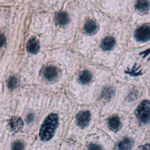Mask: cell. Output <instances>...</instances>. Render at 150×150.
I'll list each match as a JSON object with an SVG mask.
<instances>
[{"label": "cell", "mask_w": 150, "mask_h": 150, "mask_svg": "<svg viewBox=\"0 0 150 150\" xmlns=\"http://www.w3.org/2000/svg\"><path fill=\"white\" fill-rule=\"evenodd\" d=\"M33 118H34V117H33V115H28L27 116V119H26V121L28 122H32V121L33 120Z\"/></svg>", "instance_id": "cell-22"}, {"label": "cell", "mask_w": 150, "mask_h": 150, "mask_svg": "<svg viewBox=\"0 0 150 150\" xmlns=\"http://www.w3.org/2000/svg\"><path fill=\"white\" fill-rule=\"evenodd\" d=\"M97 29V25L96 22L93 20L86 21L84 25V30L88 34H93L96 32Z\"/></svg>", "instance_id": "cell-16"}, {"label": "cell", "mask_w": 150, "mask_h": 150, "mask_svg": "<svg viewBox=\"0 0 150 150\" xmlns=\"http://www.w3.org/2000/svg\"><path fill=\"white\" fill-rule=\"evenodd\" d=\"M129 115L130 117V128L142 131L146 134L150 132V88H144L139 102Z\"/></svg>", "instance_id": "cell-5"}, {"label": "cell", "mask_w": 150, "mask_h": 150, "mask_svg": "<svg viewBox=\"0 0 150 150\" xmlns=\"http://www.w3.org/2000/svg\"><path fill=\"white\" fill-rule=\"evenodd\" d=\"M107 77V75L97 74L89 69L81 71L77 79V83L81 88L77 97L79 102L84 105L93 104Z\"/></svg>", "instance_id": "cell-2"}, {"label": "cell", "mask_w": 150, "mask_h": 150, "mask_svg": "<svg viewBox=\"0 0 150 150\" xmlns=\"http://www.w3.org/2000/svg\"><path fill=\"white\" fill-rule=\"evenodd\" d=\"M5 40H6V39H5V36H4V35L2 33H0V47L2 46L5 44Z\"/></svg>", "instance_id": "cell-21"}, {"label": "cell", "mask_w": 150, "mask_h": 150, "mask_svg": "<svg viewBox=\"0 0 150 150\" xmlns=\"http://www.w3.org/2000/svg\"><path fill=\"white\" fill-rule=\"evenodd\" d=\"M115 40L112 36H108L103 40L100 44V47L105 51L111 50L115 45Z\"/></svg>", "instance_id": "cell-15"}, {"label": "cell", "mask_w": 150, "mask_h": 150, "mask_svg": "<svg viewBox=\"0 0 150 150\" xmlns=\"http://www.w3.org/2000/svg\"><path fill=\"white\" fill-rule=\"evenodd\" d=\"M132 86L114 80L105 81L93 104L99 108L101 115L119 110Z\"/></svg>", "instance_id": "cell-1"}, {"label": "cell", "mask_w": 150, "mask_h": 150, "mask_svg": "<svg viewBox=\"0 0 150 150\" xmlns=\"http://www.w3.org/2000/svg\"><path fill=\"white\" fill-rule=\"evenodd\" d=\"M43 76L48 81H53L58 76V70L53 66H49L44 68L43 71Z\"/></svg>", "instance_id": "cell-11"}, {"label": "cell", "mask_w": 150, "mask_h": 150, "mask_svg": "<svg viewBox=\"0 0 150 150\" xmlns=\"http://www.w3.org/2000/svg\"><path fill=\"white\" fill-rule=\"evenodd\" d=\"M135 150H150V141L146 138Z\"/></svg>", "instance_id": "cell-18"}, {"label": "cell", "mask_w": 150, "mask_h": 150, "mask_svg": "<svg viewBox=\"0 0 150 150\" xmlns=\"http://www.w3.org/2000/svg\"><path fill=\"white\" fill-rule=\"evenodd\" d=\"M100 116L99 108L94 104L84 105L77 110L74 117V126L81 142L85 143Z\"/></svg>", "instance_id": "cell-4"}, {"label": "cell", "mask_w": 150, "mask_h": 150, "mask_svg": "<svg viewBox=\"0 0 150 150\" xmlns=\"http://www.w3.org/2000/svg\"><path fill=\"white\" fill-rule=\"evenodd\" d=\"M134 38L138 42H146L150 40V26L144 25L138 28L134 32Z\"/></svg>", "instance_id": "cell-10"}, {"label": "cell", "mask_w": 150, "mask_h": 150, "mask_svg": "<svg viewBox=\"0 0 150 150\" xmlns=\"http://www.w3.org/2000/svg\"><path fill=\"white\" fill-rule=\"evenodd\" d=\"M146 138H147V139H149V140L150 141V132L148 133V134H147V137H146Z\"/></svg>", "instance_id": "cell-24"}, {"label": "cell", "mask_w": 150, "mask_h": 150, "mask_svg": "<svg viewBox=\"0 0 150 150\" xmlns=\"http://www.w3.org/2000/svg\"><path fill=\"white\" fill-rule=\"evenodd\" d=\"M144 88L145 87L133 86L121 106L120 110L128 113L132 112L139 102Z\"/></svg>", "instance_id": "cell-9"}, {"label": "cell", "mask_w": 150, "mask_h": 150, "mask_svg": "<svg viewBox=\"0 0 150 150\" xmlns=\"http://www.w3.org/2000/svg\"><path fill=\"white\" fill-rule=\"evenodd\" d=\"M59 124V117L57 113H51L44 121L40 130L39 136L42 141L52 139Z\"/></svg>", "instance_id": "cell-8"}, {"label": "cell", "mask_w": 150, "mask_h": 150, "mask_svg": "<svg viewBox=\"0 0 150 150\" xmlns=\"http://www.w3.org/2000/svg\"><path fill=\"white\" fill-rule=\"evenodd\" d=\"M27 49L31 54L38 53L40 49L39 41L35 38H30L27 42Z\"/></svg>", "instance_id": "cell-12"}, {"label": "cell", "mask_w": 150, "mask_h": 150, "mask_svg": "<svg viewBox=\"0 0 150 150\" xmlns=\"http://www.w3.org/2000/svg\"><path fill=\"white\" fill-rule=\"evenodd\" d=\"M135 6L139 12L141 13H147L150 10V2L149 0H137Z\"/></svg>", "instance_id": "cell-13"}, {"label": "cell", "mask_w": 150, "mask_h": 150, "mask_svg": "<svg viewBox=\"0 0 150 150\" xmlns=\"http://www.w3.org/2000/svg\"></svg>", "instance_id": "cell-25"}, {"label": "cell", "mask_w": 150, "mask_h": 150, "mask_svg": "<svg viewBox=\"0 0 150 150\" xmlns=\"http://www.w3.org/2000/svg\"><path fill=\"white\" fill-rule=\"evenodd\" d=\"M18 83V80L16 77L14 76H11L9 77L8 81V88L10 89L15 88Z\"/></svg>", "instance_id": "cell-19"}, {"label": "cell", "mask_w": 150, "mask_h": 150, "mask_svg": "<svg viewBox=\"0 0 150 150\" xmlns=\"http://www.w3.org/2000/svg\"></svg>", "instance_id": "cell-26"}, {"label": "cell", "mask_w": 150, "mask_h": 150, "mask_svg": "<svg viewBox=\"0 0 150 150\" xmlns=\"http://www.w3.org/2000/svg\"><path fill=\"white\" fill-rule=\"evenodd\" d=\"M95 128L102 130L116 142L130 128L129 115L119 110L101 115Z\"/></svg>", "instance_id": "cell-3"}, {"label": "cell", "mask_w": 150, "mask_h": 150, "mask_svg": "<svg viewBox=\"0 0 150 150\" xmlns=\"http://www.w3.org/2000/svg\"><path fill=\"white\" fill-rule=\"evenodd\" d=\"M150 54V49L148 50H147V51H146V52H145L144 53H143V54H144V55H143V58H144L145 57L147 56V55H148V54Z\"/></svg>", "instance_id": "cell-23"}, {"label": "cell", "mask_w": 150, "mask_h": 150, "mask_svg": "<svg viewBox=\"0 0 150 150\" xmlns=\"http://www.w3.org/2000/svg\"><path fill=\"white\" fill-rule=\"evenodd\" d=\"M146 137L142 131L130 128L115 142L113 150H135Z\"/></svg>", "instance_id": "cell-7"}, {"label": "cell", "mask_w": 150, "mask_h": 150, "mask_svg": "<svg viewBox=\"0 0 150 150\" xmlns=\"http://www.w3.org/2000/svg\"><path fill=\"white\" fill-rule=\"evenodd\" d=\"M11 150H24V143L21 141H15L13 143Z\"/></svg>", "instance_id": "cell-20"}, {"label": "cell", "mask_w": 150, "mask_h": 150, "mask_svg": "<svg viewBox=\"0 0 150 150\" xmlns=\"http://www.w3.org/2000/svg\"><path fill=\"white\" fill-rule=\"evenodd\" d=\"M57 21L60 25H66L69 22V16L65 12H60L57 15Z\"/></svg>", "instance_id": "cell-17"}, {"label": "cell", "mask_w": 150, "mask_h": 150, "mask_svg": "<svg viewBox=\"0 0 150 150\" xmlns=\"http://www.w3.org/2000/svg\"><path fill=\"white\" fill-rule=\"evenodd\" d=\"M115 144L105 132L94 127L86 137L83 150H113Z\"/></svg>", "instance_id": "cell-6"}, {"label": "cell", "mask_w": 150, "mask_h": 150, "mask_svg": "<svg viewBox=\"0 0 150 150\" xmlns=\"http://www.w3.org/2000/svg\"><path fill=\"white\" fill-rule=\"evenodd\" d=\"M10 127L12 131L18 132L23 127V122L21 117L18 116L13 117L9 122Z\"/></svg>", "instance_id": "cell-14"}]
</instances>
